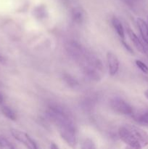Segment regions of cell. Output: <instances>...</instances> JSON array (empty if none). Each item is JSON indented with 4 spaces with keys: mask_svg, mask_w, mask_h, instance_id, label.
Instances as JSON below:
<instances>
[{
    "mask_svg": "<svg viewBox=\"0 0 148 149\" xmlns=\"http://www.w3.org/2000/svg\"><path fill=\"white\" fill-rule=\"evenodd\" d=\"M0 148H14V146L7 138L0 135Z\"/></svg>",
    "mask_w": 148,
    "mask_h": 149,
    "instance_id": "obj_12",
    "label": "cell"
},
{
    "mask_svg": "<svg viewBox=\"0 0 148 149\" xmlns=\"http://www.w3.org/2000/svg\"><path fill=\"white\" fill-rule=\"evenodd\" d=\"M112 23H113V27L115 29L116 32H117V33L118 34V36H120L122 39H124V29H123V25H122L121 22H120L117 17H113V19H112Z\"/></svg>",
    "mask_w": 148,
    "mask_h": 149,
    "instance_id": "obj_9",
    "label": "cell"
},
{
    "mask_svg": "<svg viewBox=\"0 0 148 149\" xmlns=\"http://www.w3.org/2000/svg\"><path fill=\"white\" fill-rule=\"evenodd\" d=\"M110 106L112 109L119 113L124 115H131L133 113V109L123 99L114 97L110 100Z\"/></svg>",
    "mask_w": 148,
    "mask_h": 149,
    "instance_id": "obj_5",
    "label": "cell"
},
{
    "mask_svg": "<svg viewBox=\"0 0 148 149\" xmlns=\"http://www.w3.org/2000/svg\"><path fill=\"white\" fill-rule=\"evenodd\" d=\"M122 44H123V46L125 47V48H126V50L129 51V52H133V50H132V49H131V47L129 46V45H128V44L126 43V42H125L124 41H123V40H122Z\"/></svg>",
    "mask_w": 148,
    "mask_h": 149,
    "instance_id": "obj_16",
    "label": "cell"
},
{
    "mask_svg": "<svg viewBox=\"0 0 148 149\" xmlns=\"http://www.w3.org/2000/svg\"><path fill=\"white\" fill-rule=\"evenodd\" d=\"M73 20H75L76 22L81 21L83 17V15L81 10H74L73 13Z\"/></svg>",
    "mask_w": 148,
    "mask_h": 149,
    "instance_id": "obj_14",
    "label": "cell"
},
{
    "mask_svg": "<svg viewBox=\"0 0 148 149\" xmlns=\"http://www.w3.org/2000/svg\"><path fill=\"white\" fill-rule=\"evenodd\" d=\"M118 135L121 141L131 148H142L148 146V133L135 125H122L118 129Z\"/></svg>",
    "mask_w": 148,
    "mask_h": 149,
    "instance_id": "obj_2",
    "label": "cell"
},
{
    "mask_svg": "<svg viewBox=\"0 0 148 149\" xmlns=\"http://www.w3.org/2000/svg\"><path fill=\"white\" fill-rule=\"evenodd\" d=\"M3 100H4V99H3V96L1 95V94H0V103H1L3 102Z\"/></svg>",
    "mask_w": 148,
    "mask_h": 149,
    "instance_id": "obj_19",
    "label": "cell"
},
{
    "mask_svg": "<svg viewBox=\"0 0 148 149\" xmlns=\"http://www.w3.org/2000/svg\"><path fill=\"white\" fill-rule=\"evenodd\" d=\"M48 116L57 125L61 138L71 147L77 143L76 130L70 115L59 106H51L48 109Z\"/></svg>",
    "mask_w": 148,
    "mask_h": 149,
    "instance_id": "obj_1",
    "label": "cell"
},
{
    "mask_svg": "<svg viewBox=\"0 0 148 149\" xmlns=\"http://www.w3.org/2000/svg\"><path fill=\"white\" fill-rule=\"evenodd\" d=\"M1 110L3 114H4L7 119H10V120L12 121H15L16 119H17V116H16L15 113L10 108H9L8 106H2Z\"/></svg>",
    "mask_w": 148,
    "mask_h": 149,
    "instance_id": "obj_10",
    "label": "cell"
},
{
    "mask_svg": "<svg viewBox=\"0 0 148 149\" xmlns=\"http://www.w3.org/2000/svg\"><path fill=\"white\" fill-rule=\"evenodd\" d=\"M136 121L143 125H148V111L138 115L136 117Z\"/></svg>",
    "mask_w": 148,
    "mask_h": 149,
    "instance_id": "obj_11",
    "label": "cell"
},
{
    "mask_svg": "<svg viewBox=\"0 0 148 149\" xmlns=\"http://www.w3.org/2000/svg\"><path fill=\"white\" fill-rule=\"evenodd\" d=\"M107 65L109 68V72L111 76H114L117 74L119 69V61L115 55L111 52H108L106 55Z\"/></svg>",
    "mask_w": 148,
    "mask_h": 149,
    "instance_id": "obj_7",
    "label": "cell"
},
{
    "mask_svg": "<svg viewBox=\"0 0 148 149\" xmlns=\"http://www.w3.org/2000/svg\"><path fill=\"white\" fill-rule=\"evenodd\" d=\"M127 32L129 37H130L131 40V42H133V44L134 45L135 47L138 49V51L140 52L141 53L145 54V55H148V47L145 46V45L142 43V41L139 39V38L136 36V33H135L131 29H127Z\"/></svg>",
    "mask_w": 148,
    "mask_h": 149,
    "instance_id": "obj_6",
    "label": "cell"
},
{
    "mask_svg": "<svg viewBox=\"0 0 148 149\" xmlns=\"http://www.w3.org/2000/svg\"><path fill=\"white\" fill-rule=\"evenodd\" d=\"M84 72L89 77L93 79H97L99 77V72L102 70V64L96 58H89L86 59L84 63Z\"/></svg>",
    "mask_w": 148,
    "mask_h": 149,
    "instance_id": "obj_3",
    "label": "cell"
},
{
    "mask_svg": "<svg viewBox=\"0 0 148 149\" xmlns=\"http://www.w3.org/2000/svg\"><path fill=\"white\" fill-rule=\"evenodd\" d=\"M65 80L67 81V83H68L70 86H72V87H74V86L78 84V83L75 81V79L72 78V77H70V76H66V77H65Z\"/></svg>",
    "mask_w": 148,
    "mask_h": 149,
    "instance_id": "obj_15",
    "label": "cell"
},
{
    "mask_svg": "<svg viewBox=\"0 0 148 149\" xmlns=\"http://www.w3.org/2000/svg\"><path fill=\"white\" fill-rule=\"evenodd\" d=\"M136 23H137L142 39L145 41V43L148 45V24L140 17H138L136 19Z\"/></svg>",
    "mask_w": 148,
    "mask_h": 149,
    "instance_id": "obj_8",
    "label": "cell"
},
{
    "mask_svg": "<svg viewBox=\"0 0 148 149\" xmlns=\"http://www.w3.org/2000/svg\"><path fill=\"white\" fill-rule=\"evenodd\" d=\"M129 1H130V2L131 3H135V2H137V1H139V0H128Z\"/></svg>",
    "mask_w": 148,
    "mask_h": 149,
    "instance_id": "obj_18",
    "label": "cell"
},
{
    "mask_svg": "<svg viewBox=\"0 0 148 149\" xmlns=\"http://www.w3.org/2000/svg\"><path fill=\"white\" fill-rule=\"evenodd\" d=\"M10 132H11L12 135L15 139L17 140L18 142L23 143L27 148L30 149L37 148L36 143L32 140V138L26 132L17 129H11Z\"/></svg>",
    "mask_w": 148,
    "mask_h": 149,
    "instance_id": "obj_4",
    "label": "cell"
},
{
    "mask_svg": "<svg viewBox=\"0 0 148 149\" xmlns=\"http://www.w3.org/2000/svg\"><path fill=\"white\" fill-rule=\"evenodd\" d=\"M145 97H146V98L148 99V89H147V90H145Z\"/></svg>",
    "mask_w": 148,
    "mask_h": 149,
    "instance_id": "obj_17",
    "label": "cell"
},
{
    "mask_svg": "<svg viewBox=\"0 0 148 149\" xmlns=\"http://www.w3.org/2000/svg\"><path fill=\"white\" fill-rule=\"evenodd\" d=\"M135 63H136V66H137L144 74H148V66L145 63L139 61V60H136V61H135Z\"/></svg>",
    "mask_w": 148,
    "mask_h": 149,
    "instance_id": "obj_13",
    "label": "cell"
}]
</instances>
